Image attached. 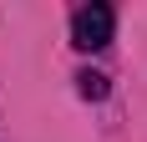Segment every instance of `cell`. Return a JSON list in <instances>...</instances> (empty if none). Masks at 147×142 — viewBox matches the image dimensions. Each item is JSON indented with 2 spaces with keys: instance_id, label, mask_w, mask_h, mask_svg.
Instances as JSON below:
<instances>
[{
  "instance_id": "1",
  "label": "cell",
  "mask_w": 147,
  "mask_h": 142,
  "mask_svg": "<svg viewBox=\"0 0 147 142\" xmlns=\"http://www.w3.org/2000/svg\"><path fill=\"white\" fill-rule=\"evenodd\" d=\"M71 41L81 51H102L112 41V5H81L71 15Z\"/></svg>"
},
{
  "instance_id": "2",
  "label": "cell",
  "mask_w": 147,
  "mask_h": 142,
  "mask_svg": "<svg viewBox=\"0 0 147 142\" xmlns=\"http://www.w3.org/2000/svg\"><path fill=\"white\" fill-rule=\"evenodd\" d=\"M76 81H81V97H91V101H102V97H107V76H96V71H81Z\"/></svg>"
}]
</instances>
